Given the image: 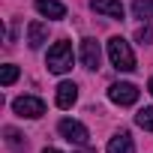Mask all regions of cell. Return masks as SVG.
I'll use <instances>...</instances> for the list:
<instances>
[{"mask_svg": "<svg viewBox=\"0 0 153 153\" xmlns=\"http://www.w3.org/2000/svg\"><path fill=\"white\" fill-rule=\"evenodd\" d=\"M45 39H48V27L42 21H30L27 24V42H30V48H42Z\"/></svg>", "mask_w": 153, "mask_h": 153, "instance_id": "9c48e42d", "label": "cell"}, {"mask_svg": "<svg viewBox=\"0 0 153 153\" xmlns=\"http://www.w3.org/2000/svg\"><path fill=\"white\" fill-rule=\"evenodd\" d=\"M132 12H135V18H153V0H135Z\"/></svg>", "mask_w": 153, "mask_h": 153, "instance_id": "4fadbf2b", "label": "cell"}, {"mask_svg": "<svg viewBox=\"0 0 153 153\" xmlns=\"http://www.w3.org/2000/svg\"><path fill=\"white\" fill-rule=\"evenodd\" d=\"M135 123H138L141 129H147V132H153V108H141V111L135 114Z\"/></svg>", "mask_w": 153, "mask_h": 153, "instance_id": "5bb4252c", "label": "cell"}, {"mask_svg": "<svg viewBox=\"0 0 153 153\" xmlns=\"http://www.w3.org/2000/svg\"><path fill=\"white\" fill-rule=\"evenodd\" d=\"M108 96H111V102H117V105H135V102H138V87L129 84V81H117V84L108 87Z\"/></svg>", "mask_w": 153, "mask_h": 153, "instance_id": "5b68a950", "label": "cell"}, {"mask_svg": "<svg viewBox=\"0 0 153 153\" xmlns=\"http://www.w3.org/2000/svg\"><path fill=\"white\" fill-rule=\"evenodd\" d=\"M45 66H48L54 75H63V72H69V69H72V42H66V39H57V42L48 48Z\"/></svg>", "mask_w": 153, "mask_h": 153, "instance_id": "6da1fadb", "label": "cell"}, {"mask_svg": "<svg viewBox=\"0 0 153 153\" xmlns=\"http://www.w3.org/2000/svg\"><path fill=\"white\" fill-rule=\"evenodd\" d=\"M15 78H18V66L6 63V66H3V72H0V81H3V87H9V84H12Z\"/></svg>", "mask_w": 153, "mask_h": 153, "instance_id": "2e32d148", "label": "cell"}, {"mask_svg": "<svg viewBox=\"0 0 153 153\" xmlns=\"http://www.w3.org/2000/svg\"><path fill=\"white\" fill-rule=\"evenodd\" d=\"M135 42H141V45H150V42H153V27H150V24H141V27L135 30Z\"/></svg>", "mask_w": 153, "mask_h": 153, "instance_id": "9a60e30c", "label": "cell"}, {"mask_svg": "<svg viewBox=\"0 0 153 153\" xmlns=\"http://www.w3.org/2000/svg\"><path fill=\"white\" fill-rule=\"evenodd\" d=\"M147 90H150V96H153V78H150V84H147Z\"/></svg>", "mask_w": 153, "mask_h": 153, "instance_id": "ac0fdd59", "label": "cell"}, {"mask_svg": "<svg viewBox=\"0 0 153 153\" xmlns=\"http://www.w3.org/2000/svg\"><path fill=\"white\" fill-rule=\"evenodd\" d=\"M75 99H78V87H75L72 81H63V84L57 87V96H54L57 108H72V105H75Z\"/></svg>", "mask_w": 153, "mask_h": 153, "instance_id": "52a82bcc", "label": "cell"}, {"mask_svg": "<svg viewBox=\"0 0 153 153\" xmlns=\"http://www.w3.org/2000/svg\"><path fill=\"white\" fill-rule=\"evenodd\" d=\"M3 135H6V147H9V150H18V153H21V150H27V138H24L18 129L6 126V132H3Z\"/></svg>", "mask_w": 153, "mask_h": 153, "instance_id": "7c38bea8", "label": "cell"}, {"mask_svg": "<svg viewBox=\"0 0 153 153\" xmlns=\"http://www.w3.org/2000/svg\"><path fill=\"white\" fill-rule=\"evenodd\" d=\"M42 153H60V150H54V147H45V150H42Z\"/></svg>", "mask_w": 153, "mask_h": 153, "instance_id": "e0dca14e", "label": "cell"}, {"mask_svg": "<svg viewBox=\"0 0 153 153\" xmlns=\"http://www.w3.org/2000/svg\"><path fill=\"white\" fill-rule=\"evenodd\" d=\"M12 111H15L18 117H30V120H36V117L45 114V102H42L39 96H18V99L12 102Z\"/></svg>", "mask_w": 153, "mask_h": 153, "instance_id": "3957f363", "label": "cell"}, {"mask_svg": "<svg viewBox=\"0 0 153 153\" xmlns=\"http://www.w3.org/2000/svg\"><path fill=\"white\" fill-rule=\"evenodd\" d=\"M93 12H99V15H108V18H123V3L120 0H93Z\"/></svg>", "mask_w": 153, "mask_h": 153, "instance_id": "ba28073f", "label": "cell"}, {"mask_svg": "<svg viewBox=\"0 0 153 153\" xmlns=\"http://www.w3.org/2000/svg\"><path fill=\"white\" fill-rule=\"evenodd\" d=\"M33 6H36L45 18H63V15H66V6L57 3V0H33Z\"/></svg>", "mask_w": 153, "mask_h": 153, "instance_id": "30bf717a", "label": "cell"}, {"mask_svg": "<svg viewBox=\"0 0 153 153\" xmlns=\"http://www.w3.org/2000/svg\"><path fill=\"white\" fill-rule=\"evenodd\" d=\"M99 60H102L99 42L96 39H84L81 42V63H84V69H99Z\"/></svg>", "mask_w": 153, "mask_h": 153, "instance_id": "8992f818", "label": "cell"}, {"mask_svg": "<svg viewBox=\"0 0 153 153\" xmlns=\"http://www.w3.org/2000/svg\"><path fill=\"white\" fill-rule=\"evenodd\" d=\"M108 60H111V66H114L117 72H132V69H135V54H132L129 42L120 39V36H114V39L108 42Z\"/></svg>", "mask_w": 153, "mask_h": 153, "instance_id": "7a4b0ae2", "label": "cell"}, {"mask_svg": "<svg viewBox=\"0 0 153 153\" xmlns=\"http://www.w3.org/2000/svg\"><path fill=\"white\" fill-rule=\"evenodd\" d=\"M108 153H135L129 132H120V135H114V138L108 141Z\"/></svg>", "mask_w": 153, "mask_h": 153, "instance_id": "8fae6325", "label": "cell"}, {"mask_svg": "<svg viewBox=\"0 0 153 153\" xmlns=\"http://www.w3.org/2000/svg\"><path fill=\"white\" fill-rule=\"evenodd\" d=\"M57 129H60V135L69 141V144H87V138H90V132H87V126L84 123H78V120H60L57 123Z\"/></svg>", "mask_w": 153, "mask_h": 153, "instance_id": "277c9868", "label": "cell"}]
</instances>
